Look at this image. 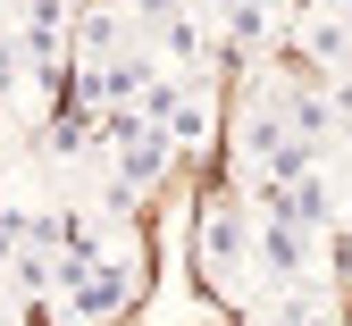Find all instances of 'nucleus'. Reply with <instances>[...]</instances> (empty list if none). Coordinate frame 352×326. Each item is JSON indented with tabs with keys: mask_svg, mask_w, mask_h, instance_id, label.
Listing matches in <instances>:
<instances>
[{
	"mask_svg": "<svg viewBox=\"0 0 352 326\" xmlns=\"http://www.w3.org/2000/svg\"><path fill=\"white\" fill-rule=\"evenodd\" d=\"M260 209H277L285 226H302V235H327V226L344 218V193H336V176H294V184H277V193H260Z\"/></svg>",
	"mask_w": 352,
	"mask_h": 326,
	"instance_id": "3",
	"label": "nucleus"
},
{
	"mask_svg": "<svg viewBox=\"0 0 352 326\" xmlns=\"http://www.w3.org/2000/svg\"><path fill=\"white\" fill-rule=\"evenodd\" d=\"M135 259H84V276H67L59 285V318L67 326H109L126 301H135Z\"/></svg>",
	"mask_w": 352,
	"mask_h": 326,
	"instance_id": "2",
	"label": "nucleus"
},
{
	"mask_svg": "<svg viewBox=\"0 0 352 326\" xmlns=\"http://www.w3.org/2000/svg\"><path fill=\"white\" fill-rule=\"evenodd\" d=\"M252 259H260V276H277V285H294V276H311V268H319V235H302V226H285L277 209H260Z\"/></svg>",
	"mask_w": 352,
	"mask_h": 326,
	"instance_id": "4",
	"label": "nucleus"
},
{
	"mask_svg": "<svg viewBox=\"0 0 352 326\" xmlns=\"http://www.w3.org/2000/svg\"><path fill=\"white\" fill-rule=\"evenodd\" d=\"M160 134L176 143V159H185V151H201V143H210V92H201V84H185V101L168 109V126H160Z\"/></svg>",
	"mask_w": 352,
	"mask_h": 326,
	"instance_id": "7",
	"label": "nucleus"
},
{
	"mask_svg": "<svg viewBox=\"0 0 352 326\" xmlns=\"http://www.w3.org/2000/svg\"><path fill=\"white\" fill-rule=\"evenodd\" d=\"M17 51H25L34 75H51L67 59V0H25L17 9Z\"/></svg>",
	"mask_w": 352,
	"mask_h": 326,
	"instance_id": "5",
	"label": "nucleus"
},
{
	"mask_svg": "<svg viewBox=\"0 0 352 326\" xmlns=\"http://www.w3.org/2000/svg\"><path fill=\"white\" fill-rule=\"evenodd\" d=\"M302 326H336V318H302Z\"/></svg>",
	"mask_w": 352,
	"mask_h": 326,
	"instance_id": "8",
	"label": "nucleus"
},
{
	"mask_svg": "<svg viewBox=\"0 0 352 326\" xmlns=\"http://www.w3.org/2000/svg\"><path fill=\"white\" fill-rule=\"evenodd\" d=\"M252 235H260V209L243 201V193H218L210 209H201V268H210V285H227V293H243L252 276H260V259H252Z\"/></svg>",
	"mask_w": 352,
	"mask_h": 326,
	"instance_id": "1",
	"label": "nucleus"
},
{
	"mask_svg": "<svg viewBox=\"0 0 352 326\" xmlns=\"http://www.w3.org/2000/svg\"><path fill=\"white\" fill-rule=\"evenodd\" d=\"M294 42H302L319 67H352V17H336V9H302V17H294Z\"/></svg>",
	"mask_w": 352,
	"mask_h": 326,
	"instance_id": "6",
	"label": "nucleus"
}]
</instances>
